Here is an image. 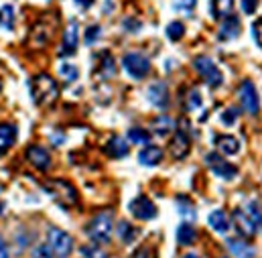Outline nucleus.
Listing matches in <instances>:
<instances>
[{
  "label": "nucleus",
  "instance_id": "24",
  "mask_svg": "<svg viewBox=\"0 0 262 258\" xmlns=\"http://www.w3.org/2000/svg\"><path fill=\"white\" fill-rule=\"evenodd\" d=\"M234 10V0H211V14L213 18H226Z\"/></svg>",
  "mask_w": 262,
  "mask_h": 258
},
{
  "label": "nucleus",
  "instance_id": "26",
  "mask_svg": "<svg viewBox=\"0 0 262 258\" xmlns=\"http://www.w3.org/2000/svg\"><path fill=\"white\" fill-rule=\"evenodd\" d=\"M118 236H120V240L124 244H132L136 240V236H138V230L128 222H120L118 224Z\"/></svg>",
  "mask_w": 262,
  "mask_h": 258
},
{
  "label": "nucleus",
  "instance_id": "32",
  "mask_svg": "<svg viewBox=\"0 0 262 258\" xmlns=\"http://www.w3.org/2000/svg\"><path fill=\"white\" fill-rule=\"evenodd\" d=\"M100 25H92V27H88V31H85V43L88 45H94L98 39H100Z\"/></svg>",
  "mask_w": 262,
  "mask_h": 258
},
{
  "label": "nucleus",
  "instance_id": "10",
  "mask_svg": "<svg viewBox=\"0 0 262 258\" xmlns=\"http://www.w3.org/2000/svg\"><path fill=\"white\" fill-rule=\"evenodd\" d=\"M25 157H27V161H29L35 169H39V171H47V169L51 167V155H49V150L43 148V146H39V144H31V146L27 148Z\"/></svg>",
  "mask_w": 262,
  "mask_h": 258
},
{
  "label": "nucleus",
  "instance_id": "7",
  "mask_svg": "<svg viewBox=\"0 0 262 258\" xmlns=\"http://www.w3.org/2000/svg\"><path fill=\"white\" fill-rule=\"evenodd\" d=\"M122 65H124L126 73L130 77H134V79H142L150 71V61L144 55H140V53H128V55H124Z\"/></svg>",
  "mask_w": 262,
  "mask_h": 258
},
{
  "label": "nucleus",
  "instance_id": "8",
  "mask_svg": "<svg viewBox=\"0 0 262 258\" xmlns=\"http://www.w3.org/2000/svg\"><path fill=\"white\" fill-rule=\"evenodd\" d=\"M128 209H130V213L134 216V218L144 220V222L157 218V205H155L148 197H144V195L134 197V199L130 201V205H128Z\"/></svg>",
  "mask_w": 262,
  "mask_h": 258
},
{
  "label": "nucleus",
  "instance_id": "35",
  "mask_svg": "<svg viewBox=\"0 0 262 258\" xmlns=\"http://www.w3.org/2000/svg\"><path fill=\"white\" fill-rule=\"evenodd\" d=\"M33 258H53V250L49 248V244H39L33 250Z\"/></svg>",
  "mask_w": 262,
  "mask_h": 258
},
{
  "label": "nucleus",
  "instance_id": "43",
  "mask_svg": "<svg viewBox=\"0 0 262 258\" xmlns=\"http://www.w3.org/2000/svg\"><path fill=\"white\" fill-rule=\"evenodd\" d=\"M183 258H199V256H195V254H187V256H183Z\"/></svg>",
  "mask_w": 262,
  "mask_h": 258
},
{
  "label": "nucleus",
  "instance_id": "21",
  "mask_svg": "<svg viewBox=\"0 0 262 258\" xmlns=\"http://www.w3.org/2000/svg\"><path fill=\"white\" fill-rule=\"evenodd\" d=\"M228 248H230V252L236 258H254V248L250 244H246L244 240L230 238L228 240Z\"/></svg>",
  "mask_w": 262,
  "mask_h": 258
},
{
  "label": "nucleus",
  "instance_id": "40",
  "mask_svg": "<svg viewBox=\"0 0 262 258\" xmlns=\"http://www.w3.org/2000/svg\"><path fill=\"white\" fill-rule=\"evenodd\" d=\"M256 6H258V0H242V10L246 14H252L256 10Z\"/></svg>",
  "mask_w": 262,
  "mask_h": 258
},
{
  "label": "nucleus",
  "instance_id": "15",
  "mask_svg": "<svg viewBox=\"0 0 262 258\" xmlns=\"http://www.w3.org/2000/svg\"><path fill=\"white\" fill-rule=\"evenodd\" d=\"M49 31H51V29L45 25V20H39V23L33 27V31H31L29 45H33V47H45L47 41H49V37H51Z\"/></svg>",
  "mask_w": 262,
  "mask_h": 258
},
{
  "label": "nucleus",
  "instance_id": "27",
  "mask_svg": "<svg viewBox=\"0 0 262 258\" xmlns=\"http://www.w3.org/2000/svg\"><path fill=\"white\" fill-rule=\"evenodd\" d=\"M100 73L102 77H112L116 73V65H114V57L110 53H102V63H100Z\"/></svg>",
  "mask_w": 262,
  "mask_h": 258
},
{
  "label": "nucleus",
  "instance_id": "9",
  "mask_svg": "<svg viewBox=\"0 0 262 258\" xmlns=\"http://www.w3.org/2000/svg\"><path fill=\"white\" fill-rule=\"evenodd\" d=\"M240 102H242V108L248 114H258L260 100H258V92H256V88H254L252 81H244L240 85Z\"/></svg>",
  "mask_w": 262,
  "mask_h": 258
},
{
  "label": "nucleus",
  "instance_id": "23",
  "mask_svg": "<svg viewBox=\"0 0 262 258\" xmlns=\"http://www.w3.org/2000/svg\"><path fill=\"white\" fill-rule=\"evenodd\" d=\"M195 238H197V232L191 224H181L177 228V242L181 246H191L195 242Z\"/></svg>",
  "mask_w": 262,
  "mask_h": 258
},
{
  "label": "nucleus",
  "instance_id": "13",
  "mask_svg": "<svg viewBox=\"0 0 262 258\" xmlns=\"http://www.w3.org/2000/svg\"><path fill=\"white\" fill-rule=\"evenodd\" d=\"M234 224H236V230L242 234V236H254L256 234V224L250 220V216L242 209H236L234 211Z\"/></svg>",
  "mask_w": 262,
  "mask_h": 258
},
{
  "label": "nucleus",
  "instance_id": "39",
  "mask_svg": "<svg viewBox=\"0 0 262 258\" xmlns=\"http://www.w3.org/2000/svg\"><path fill=\"white\" fill-rule=\"evenodd\" d=\"M179 209H181V211H179L181 216H189V218H195V211H193V207H191L189 203L185 205V199H183V197H179Z\"/></svg>",
  "mask_w": 262,
  "mask_h": 258
},
{
  "label": "nucleus",
  "instance_id": "17",
  "mask_svg": "<svg viewBox=\"0 0 262 258\" xmlns=\"http://www.w3.org/2000/svg\"><path fill=\"white\" fill-rule=\"evenodd\" d=\"M138 161L146 167H155L163 161V150L161 146H155V144H146L140 153H138Z\"/></svg>",
  "mask_w": 262,
  "mask_h": 258
},
{
  "label": "nucleus",
  "instance_id": "25",
  "mask_svg": "<svg viewBox=\"0 0 262 258\" xmlns=\"http://www.w3.org/2000/svg\"><path fill=\"white\" fill-rule=\"evenodd\" d=\"M173 128H175V122H173L169 116H165V114H161V116H157V118L152 120V130H155V134H159V136H167Z\"/></svg>",
  "mask_w": 262,
  "mask_h": 258
},
{
  "label": "nucleus",
  "instance_id": "42",
  "mask_svg": "<svg viewBox=\"0 0 262 258\" xmlns=\"http://www.w3.org/2000/svg\"><path fill=\"white\" fill-rule=\"evenodd\" d=\"M75 4L81 6V8H90V6L94 4V0H75Z\"/></svg>",
  "mask_w": 262,
  "mask_h": 258
},
{
  "label": "nucleus",
  "instance_id": "5",
  "mask_svg": "<svg viewBox=\"0 0 262 258\" xmlns=\"http://www.w3.org/2000/svg\"><path fill=\"white\" fill-rule=\"evenodd\" d=\"M49 248L57 258H69L73 250V238L63 232L61 228H51L49 230Z\"/></svg>",
  "mask_w": 262,
  "mask_h": 258
},
{
  "label": "nucleus",
  "instance_id": "34",
  "mask_svg": "<svg viewBox=\"0 0 262 258\" xmlns=\"http://www.w3.org/2000/svg\"><path fill=\"white\" fill-rule=\"evenodd\" d=\"M236 120H238V110H236V108H228V110L222 114V124H226V126L236 124Z\"/></svg>",
  "mask_w": 262,
  "mask_h": 258
},
{
  "label": "nucleus",
  "instance_id": "30",
  "mask_svg": "<svg viewBox=\"0 0 262 258\" xmlns=\"http://www.w3.org/2000/svg\"><path fill=\"white\" fill-rule=\"evenodd\" d=\"M59 75L67 81H75L79 77V69L71 63H61L59 65Z\"/></svg>",
  "mask_w": 262,
  "mask_h": 258
},
{
  "label": "nucleus",
  "instance_id": "29",
  "mask_svg": "<svg viewBox=\"0 0 262 258\" xmlns=\"http://www.w3.org/2000/svg\"><path fill=\"white\" fill-rule=\"evenodd\" d=\"M183 35H185V27H183V23L173 20V23L167 25V37H169L171 41H179Z\"/></svg>",
  "mask_w": 262,
  "mask_h": 258
},
{
  "label": "nucleus",
  "instance_id": "44",
  "mask_svg": "<svg viewBox=\"0 0 262 258\" xmlns=\"http://www.w3.org/2000/svg\"><path fill=\"white\" fill-rule=\"evenodd\" d=\"M0 213H2V203H0Z\"/></svg>",
  "mask_w": 262,
  "mask_h": 258
},
{
  "label": "nucleus",
  "instance_id": "4",
  "mask_svg": "<svg viewBox=\"0 0 262 258\" xmlns=\"http://www.w3.org/2000/svg\"><path fill=\"white\" fill-rule=\"evenodd\" d=\"M193 67L197 69V73L205 79V83H207L209 88H220V85H222L224 75H222V71L217 69V65L213 63L209 57H205V55L195 57V59H193Z\"/></svg>",
  "mask_w": 262,
  "mask_h": 258
},
{
  "label": "nucleus",
  "instance_id": "14",
  "mask_svg": "<svg viewBox=\"0 0 262 258\" xmlns=\"http://www.w3.org/2000/svg\"><path fill=\"white\" fill-rule=\"evenodd\" d=\"M16 142V128L8 122H0V157H4Z\"/></svg>",
  "mask_w": 262,
  "mask_h": 258
},
{
  "label": "nucleus",
  "instance_id": "11",
  "mask_svg": "<svg viewBox=\"0 0 262 258\" xmlns=\"http://www.w3.org/2000/svg\"><path fill=\"white\" fill-rule=\"evenodd\" d=\"M189 144H191V142H189V134H187V130H185V120H181V128H177L173 140H171V155H173L177 161L185 159L187 153H189Z\"/></svg>",
  "mask_w": 262,
  "mask_h": 258
},
{
  "label": "nucleus",
  "instance_id": "28",
  "mask_svg": "<svg viewBox=\"0 0 262 258\" xmlns=\"http://www.w3.org/2000/svg\"><path fill=\"white\" fill-rule=\"evenodd\" d=\"M128 140L134 144H148L150 132H146L144 128H130L128 130Z\"/></svg>",
  "mask_w": 262,
  "mask_h": 258
},
{
  "label": "nucleus",
  "instance_id": "33",
  "mask_svg": "<svg viewBox=\"0 0 262 258\" xmlns=\"http://www.w3.org/2000/svg\"><path fill=\"white\" fill-rule=\"evenodd\" d=\"M201 106V94L199 90H191L187 96V110H197Z\"/></svg>",
  "mask_w": 262,
  "mask_h": 258
},
{
  "label": "nucleus",
  "instance_id": "22",
  "mask_svg": "<svg viewBox=\"0 0 262 258\" xmlns=\"http://www.w3.org/2000/svg\"><path fill=\"white\" fill-rule=\"evenodd\" d=\"M207 222H209V226H211L215 232H220V234H226V232L230 230V220H228V216H226L222 209L211 211L209 218H207Z\"/></svg>",
  "mask_w": 262,
  "mask_h": 258
},
{
  "label": "nucleus",
  "instance_id": "41",
  "mask_svg": "<svg viewBox=\"0 0 262 258\" xmlns=\"http://www.w3.org/2000/svg\"><path fill=\"white\" fill-rule=\"evenodd\" d=\"M0 258H10L8 254V246H6V242L0 238Z\"/></svg>",
  "mask_w": 262,
  "mask_h": 258
},
{
  "label": "nucleus",
  "instance_id": "18",
  "mask_svg": "<svg viewBox=\"0 0 262 258\" xmlns=\"http://www.w3.org/2000/svg\"><path fill=\"white\" fill-rule=\"evenodd\" d=\"M238 33H240V20H238V16L230 14L224 18V25H222L217 37H220V41H232L238 37Z\"/></svg>",
  "mask_w": 262,
  "mask_h": 258
},
{
  "label": "nucleus",
  "instance_id": "19",
  "mask_svg": "<svg viewBox=\"0 0 262 258\" xmlns=\"http://www.w3.org/2000/svg\"><path fill=\"white\" fill-rule=\"evenodd\" d=\"M128 142L122 138V136H112L110 140H108V144H106V153L112 157V159H122V157H126L128 155Z\"/></svg>",
  "mask_w": 262,
  "mask_h": 258
},
{
  "label": "nucleus",
  "instance_id": "3",
  "mask_svg": "<svg viewBox=\"0 0 262 258\" xmlns=\"http://www.w3.org/2000/svg\"><path fill=\"white\" fill-rule=\"evenodd\" d=\"M88 236L96 244H108L110 242V236H112V213L110 211L98 213L90 222V226H88Z\"/></svg>",
  "mask_w": 262,
  "mask_h": 258
},
{
  "label": "nucleus",
  "instance_id": "20",
  "mask_svg": "<svg viewBox=\"0 0 262 258\" xmlns=\"http://www.w3.org/2000/svg\"><path fill=\"white\" fill-rule=\"evenodd\" d=\"M215 144L224 155H238L240 153V140L236 136H230V134L215 136Z\"/></svg>",
  "mask_w": 262,
  "mask_h": 258
},
{
  "label": "nucleus",
  "instance_id": "36",
  "mask_svg": "<svg viewBox=\"0 0 262 258\" xmlns=\"http://www.w3.org/2000/svg\"><path fill=\"white\" fill-rule=\"evenodd\" d=\"M0 14H4V27L6 29H12V16H14V8L10 6V4H4L2 6V10H0Z\"/></svg>",
  "mask_w": 262,
  "mask_h": 258
},
{
  "label": "nucleus",
  "instance_id": "37",
  "mask_svg": "<svg viewBox=\"0 0 262 258\" xmlns=\"http://www.w3.org/2000/svg\"><path fill=\"white\" fill-rule=\"evenodd\" d=\"M197 0H175V8L183 10V12H191L195 8Z\"/></svg>",
  "mask_w": 262,
  "mask_h": 258
},
{
  "label": "nucleus",
  "instance_id": "38",
  "mask_svg": "<svg viewBox=\"0 0 262 258\" xmlns=\"http://www.w3.org/2000/svg\"><path fill=\"white\" fill-rule=\"evenodd\" d=\"M252 35H254V41L258 43V47H262V18L254 20V25H252Z\"/></svg>",
  "mask_w": 262,
  "mask_h": 258
},
{
  "label": "nucleus",
  "instance_id": "6",
  "mask_svg": "<svg viewBox=\"0 0 262 258\" xmlns=\"http://www.w3.org/2000/svg\"><path fill=\"white\" fill-rule=\"evenodd\" d=\"M205 163H207V167H209L220 179L232 181V179L238 175V169H236L232 163H228L226 159H222L217 153H209V155L205 157Z\"/></svg>",
  "mask_w": 262,
  "mask_h": 258
},
{
  "label": "nucleus",
  "instance_id": "12",
  "mask_svg": "<svg viewBox=\"0 0 262 258\" xmlns=\"http://www.w3.org/2000/svg\"><path fill=\"white\" fill-rule=\"evenodd\" d=\"M146 96H148V102H150L155 108L165 110V108L169 106V90H167V85H165L163 81H155V83L148 88Z\"/></svg>",
  "mask_w": 262,
  "mask_h": 258
},
{
  "label": "nucleus",
  "instance_id": "16",
  "mask_svg": "<svg viewBox=\"0 0 262 258\" xmlns=\"http://www.w3.org/2000/svg\"><path fill=\"white\" fill-rule=\"evenodd\" d=\"M77 49V23H71L67 27V31L63 33V45H61V51L59 55L67 57V55H73Z\"/></svg>",
  "mask_w": 262,
  "mask_h": 258
},
{
  "label": "nucleus",
  "instance_id": "1",
  "mask_svg": "<svg viewBox=\"0 0 262 258\" xmlns=\"http://www.w3.org/2000/svg\"><path fill=\"white\" fill-rule=\"evenodd\" d=\"M29 92L37 106H51L59 98V85L49 73H37L31 77Z\"/></svg>",
  "mask_w": 262,
  "mask_h": 258
},
{
  "label": "nucleus",
  "instance_id": "2",
  "mask_svg": "<svg viewBox=\"0 0 262 258\" xmlns=\"http://www.w3.org/2000/svg\"><path fill=\"white\" fill-rule=\"evenodd\" d=\"M43 189L51 195L63 209H69L77 203V189L66 179H49L43 183Z\"/></svg>",
  "mask_w": 262,
  "mask_h": 258
},
{
  "label": "nucleus",
  "instance_id": "31",
  "mask_svg": "<svg viewBox=\"0 0 262 258\" xmlns=\"http://www.w3.org/2000/svg\"><path fill=\"white\" fill-rule=\"evenodd\" d=\"M81 254H83V258H108V254H106L100 246H96V244L83 246V248H81Z\"/></svg>",
  "mask_w": 262,
  "mask_h": 258
}]
</instances>
